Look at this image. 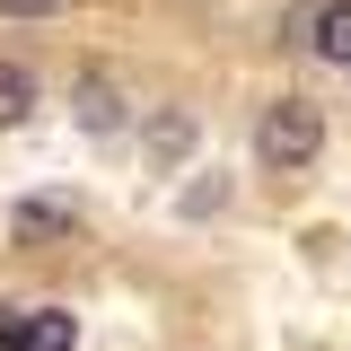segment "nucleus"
I'll use <instances>...</instances> for the list:
<instances>
[{"mask_svg":"<svg viewBox=\"0 0 351 351\" xmlns=\"http://www.w3.org/2000/svg\"><path fill=\"white\" fill-rule=\"evenodd\" d=\"M9 228H18V246H53V237L80 228V202H71V193H27V202L9 211Z\"/></svg>","mask_w":351,"mask_h":351,"instance_id":"f03ea898","label":"nucleus"},{"mask_svg":"<svg viewBox=\"0 0 351 351\" xmlns=\"http://www.w3.org/2000/svg\"><path fill=\"white\" fill-rule=\"evenodd\" d=\"M307 44H316L325 62H343V71H351V0H325L316 27H307Z\"/></svg>","mask_w":351,"mask_h":351,"instance_id":"20e7f679","label":"nucleus"},{"mask_svg":"<svg viewBox=\"0 0 351 351\" xmlns=\"http://www.w3.org/2000/svg\"><path fill=\"white\" fill-rule=\"evenodd\" d=\"M9 18H44V9H62V0H0Z\"/></svg>","mask_w":351,"mask_h":351,"instance_id":"6e6552de","label":"nucleus"},{"mask_svg":"<svg viewBox=\"0 0 351 351\" xmlns=\"http://www.w3.org/2000/svg\"><path fill=\"white\" fill-rule=\"evenodd\" d=\"M71 316L62 307H27V316H0V351H71Z\"/></svg>","mask_w":351,"mask_h":351,"instance_id":"7ed1b4c3","label":"nucleus"},{"mask_svg":"<svg viewBox=\"0 0 351 351\" xmlns=\"http://www.w3.org/2000/svg\"><path fill=\"white\" fill-rule=\"evenodd\" d=\"M71 106H80L88 132H114V88H106V80H80V97H71Z\"/></svg>","mask_w":351,"mask_h":351,"instance_id":"423d86ee","label":"nucleus"},{"mask_svg":"<svg viewBox=\"0 0 351 351\" xmlns=\"http://www.w3.org/2000/svg\"><path fill=\"white\" fill-rule=\"evenodd\" d=\"M184 141H193V114H158L149 123V158H184Z\"/></svg>","mask_w":351,"mask_h":351,"instance_id":"0eeeda50","label":"nucleus"},{"mask_svg":"<svg viewBox=\"0 0 351 351\" xmlns=\"http://www.w3.org/2000/svg\"><path fill=\"white\" fill-rule=\"evenodd\" d=\"M255 149L272 158V167H307V158L325 149V114H316L307 97H281V106H263V123H255Z\"/></svg>","mask_w":351,"mask_h":351,"instance_id":"f257e3e1","label":"nucleus"},{"mask_svg":"<svg viewBox=\"0 0 351 351\" xmlns=\"http://www.w3.org/2000/svg\"><path fill=\"white\" fill-rule=\"evenodd\" d=\"M27 114H36V71L0 62V123H27Z\"/></svg>","mask_w":351,"mask_h":351,"instance_id":"39448f33","label":"nucleus"}]
</instances>
